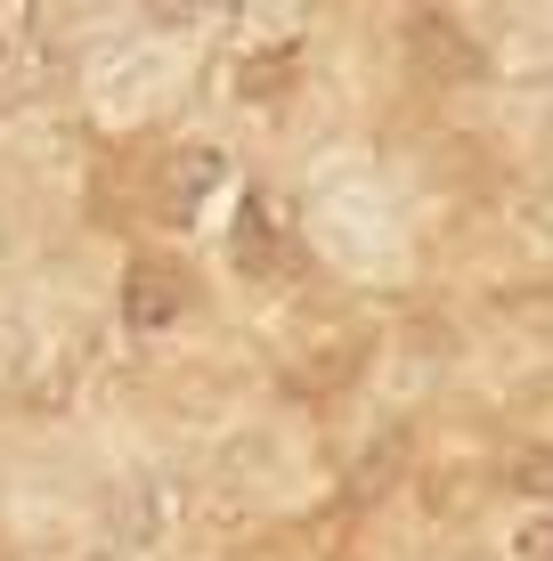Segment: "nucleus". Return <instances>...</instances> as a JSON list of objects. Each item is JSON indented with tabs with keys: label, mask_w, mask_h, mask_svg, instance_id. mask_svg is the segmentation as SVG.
<instances>
[{
	"label": "nucleus",
	"mask_w": 553,
	"mask_h": 561,
	"mask_svg": "<svg viewBox=\"0 0 553 561\" xmlns=\"http://www.w3.org/2000/svg\"><path fill=\"white\" fill-rule=\"evenodd\" d=\"M512 480H521L529 496H553V448H538V456H521V463H512Z\"/></svg>",
	"instance_id": "f257e3e1"
}]
</instances>
